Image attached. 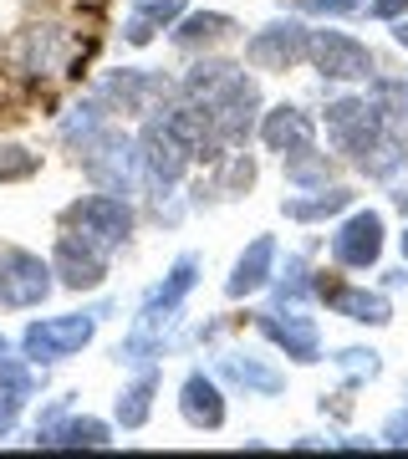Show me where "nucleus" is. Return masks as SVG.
<instances>
[{"mask_svg": "<svg viewBox=\"0 0 408 459\" xmlns=\"http://www.w3.org/2000/svg\"><path fill=\"white\" fill-rule=\"evenodd\" d=\"M317 296H322L337 316L358 322V327H388V322H393V301H388V296L368 291V286H352V281H343V286H326V281H317Z\"/></svg>", "mask_w": 408, "mask_h": 459, "instance_id": "nucleus-15", "label": "nucleus"}, {"mask_svg": "<svg viewBox=\"0 0 408 459\" xmlns=\"http://www.w3.org/2000/svg\"><path fill=\"white\" fill-rule=\"evenodd\" d=\"M189 164H195V148L184 143L179 133L153 113L148 117V128L138 133V169H143V184L159 199H169L174 189H179V179L189 174Z\"/></svg>", "mask_w": 408, "mask_h": 459, "instance_id": "nucleus-1", "label": "nucleus"}, {"mask_svg": "<svg viewBox=\"0 0 408 459\" xmlns=\"http://www.w3.org/2000/svg\"><path fill=\"white\" fill-rule=\"evenodd\" d=\"M5 352H11V337H5V332H0V358H5Z\"/></svg>", "mask_w": 408, "mask_h": 459, "instance_id": "nucleus-37", "label": "nucleus"}, {"mask_svg": "<svg viewBox=\"0 0 408 459\" xmlns=\"http://www.w3.org/2000/svg\"><path fill=\"white\" fill-rule=\"evenodd\" d=\"M62 225L82 230L87 240H98L108 250H117L133 235V204H128V195H108V189L102 195H82L62 210Z\"/></svg>", "mask_w": 408, "mask_h": 459, "instance_id": "nucleus-4", "label": "nucleus"}, {"mask_svg": "<svg viewBox=\"0 0 408 459\" xmlns=\"http://www.w3.org/2000/svg\"><path fill=\"white\" fill-rule=\"evenodd\" d=\"M36 444H47V449H108L113 444V429L102 424V419H41L36 424Z\"/></svg>", "mask_w": 408, "mask_h": 459, "instance_id": "nucleus-19", "label": "nucleus"}, {"mask_svg": "<svg viewBox=\"0 0 408 459\" xmlns=\"http://www.w3.org/2000/svg\"><path fill=\"white\" fill-rule=\"evenodd\" d=\"M271 276H276V235H256V240H250V250H245L240 261H235V271H230L225 296H230V301L256 296V291H265V286H271Z\"/></svg>", "mask_w": 408, "mask_h": 459, "instance_id": "nucleus-17", "label": "nucleus"}, {"mask_svg": "<svg viewBox=\"0 0 408 459\" xmlns=\"http://www.w3.org/2000/svg\"><path fill=\"white\" fill-rule=\"evenodd\" d=\"M0 388H5V394L31 398L36 394V373L26 368V362H16V358H0Z\"/></svg>", "mask_w": 408, "mask_h": 459, "instance_id": "nucleus-30", "label": "nucleus"}, {"mask_svg": "<svg viewBox=\"0 0 408 459\" xmlns=\"http://www.w3.org/2000/svg\"><path fill=\"white\" fill-rule=\"evenodd\" d=\"M358 164V174H368V179H398L408 169V133H404V123H388V128L373 138V148L362 153V159H352Z\"/></svg>", "mask_w": 408, "mask_h": 459, "instance_id": "nucleus-20", "label": "nucleus"}, {"mask_svg": "<svg viewBox=\"0 0 408 459\" xmlns=\"http://www.w3.org/2000/svg\"><path fill=\"white\" fill-rule=\"evenodd\" d=\"M383 444H393V449H408V403L404 409H393L388 419H383V434H378Z\"/></svg>", "mask_w": 408, "mask_h": 459, "instance_id": "nucleus-31", "label": "nucleus"}, {"mask_svg": "<svg viewBox=\"0 0 408 459\" xmlns=\"http://www.w3.org/2000/svg\"><path fill=\"white\" fill-rule=\"evenodd\" d=\"M214 164H220V174H214L210 189L220 199H235V195H245V189L256 184V159H250V153H220Z\"/></svg>", "mask_w": 408, "mask_h": 459, "instance_id": "nucleus-26", "label": "nucleus"}, {"mask_svg": "<svg viewBox=\"0 0 408 459\" xmlns=\"http://www.w3.org/2000/svg\"><path fill=\"white\" fill-rule=\"evenodd\" d=\"M256 332H261L271 347H281L291 362L311 368V362H322V337H317V322L301 316V307H271V312H256Z\"/></svg>", "mask_w": 408, "mask_h": 459, "instance_id": "nucleus-11", "label": "nucleus"}, {"mask_svg": "<svg viewBox=\"0 0 408 459\" xmlns=\"http://www.w3.org/2000/svg\"><path fill=\"white\" fill-rule=\"evenodd\" d=\"M307 62H311V72H322L326 82H368L373 77V51L352 31H326V26L311 31Z\"/></svg>", "mask_w": 408, "mask_h": 459, "instance_id": "nucleus-7", "label": "nucleus"}, {"mask_svg": "<svg viewBox=\"0 0 408 459\" xmlns=\"http://www.w3.org/2000/svg\"><path fill=\"white\" fill-rule=\"evenodd\" d=\"M383 286H388V291H408V265H404V271H388Z\"/></svg>", "mask_w": 408, "mask_h": 459, "instance_id": "nucleus-35", "label": "nucleus"}, {"mask_svg": "<svg viewBox=\"0 0 408 459\" xmlns=\"http://www.w3.org/2000/svg\"><path fill=\"white\" fill-rule=\"evenodd\" d=\"M214 373L230 377L245 394H261V398H276L286 388V373H281L276 362L256 358V352H214Z\"/></svg>", "mask_w": 408, "mask_h": 459, "instance_id": "nucleus-16", "label": "nucleus"}, {"mask_svg": "<svg viewBox=\"0 0 408 459\" xmlns=\"http://www.w3.org/2000/svg\"><path fill=\"white\" fill-rule=\"evenodd\" d=\"M51 291H56L51 261H41V255H31V250H21V246L0 250V307H5V312L41 307Z\"/></svg>", "mask_w": 408, "mask_h": 459, "instance_id": "nucleus-5", "label": "nucleus"}, {"mask_svg": "<svg viewBox=\"0 0 408 459\" xmlns=\"http://www.w3.org/2000/svg\"><path fill=\"white\" fill-rule=\"evenodd\" d=\"M256 113H261V87H256V77H245V66L225 82V92L204 108L210 133H214L220 148H245L250 143V133H256V123H261Z\"/></svg>", "mask_w": 408, "mask_h": 459, "instance_id": "nucleus-3", "label": "nucleus"}, {"mask_svg": "<svg viewBox=\"0 0 408 459\" xmlns=\"http://www.w3.org/2000/svg\"><path fill=\"white\" fill-rule=\"evenodd\" d=\"M235 36V21L225 16V11H199V16H179L174 21V47L195 51V47H220V41H230Z\"/></svg>", "mask_w": 408, "mask_h": 459, "instance_id": "nucleus-23", "label": "nucleus"}, {"mask_svg": "<svg viewBox=\"0 0 408 459\" xmlns=\"http://www.w3.org/2000/svg\"><path fill=\"white\" fill-rule=\"evenodd\" d=\"M332 362H337L352 383H373V377H383V352H373V347H343Z\"/></svg>", "mask_w": 408, "mask_h": 459, "instance_id": "nucleus-27", "label": "nucleus"}, {"mask_svg": "<svg viewBox=\"0 0 408 459\" xmlns=\"http://www.w3.org/2000/svg\"><path fill=\"white\" fill-rule=\"evenodd\" d=\"M368 0H301L296 11H307V16H347V11H362Z\"/></svg>", "mask_w": 408, "mask_h": 459, "instance_id": "nucleus-32", "label": "nucleus"}, {"mask_svg": "<svg viewBox=\"0 0 408 459\" xmlns=\"http://www.w3.org/2000/svg\"><path fill=\"white\" fill-rule=\"evenodd\" d=\"M393 36H398V47H408V21H393Z\"/></svg>", "mask_w": 408, "mask_h": 459, "instance_id": "nucleus-36", "label": "nucleus"}, {"mask_svg": "<svg viewBox=\"0 0 408 459\" xmlns=\"http://www.w3.org/2000/svg\"><path fill=\"white\" fill-rule=\"evenodd\" d=\"M398 246H404V261H408V230H404V235H398Z\"/></svg>", "mask_w": 408, "mask_h": 459, "instance_id": "nucleus-38", "label": "nucleus"}, {"mask_svg": "<svg viewBox=\"0 0 408 459\" xmlns=\"http://www.w3.org/2000/svg\"><path fill=\"white\" fill-rule=\"evenodd\" d=\"M36 169H41V159H36L31 148H21V143H0V184H21V179H31Z\"/></svg>", "mask_w": 408, "mask_h": 459, "instance_id": "nucleus-29", "label": "nucleus"}, {"mask_svg": "<svg viewBox=\"0 0 408 459\" xmlns=\"http://www.w3.org/2000/svg\"><path fill=\"white\" fill-rule=\"evenodd\" d=\"M108 261H113V250L87 240L82 230H66L51 246V271H56V286H66V291H98L108 281Z\"/></svg>", "mask_w": 408, "mask_h": 459, "instance_id": "nucleus-6", "label": "nucleus"}, {"mask_svg": "<svg viewBox=\"0 0 408 459\" xmlns=\"http://www.w3.org/2000/svg\"><path fill=\"white\" fill-rule=\"evenodd\" d=\"M21 409H26V398H21V394H5V388H0V439H5L11 429H16Z\"/></svg>", "mask_w": 408, "mask_h": 459, "instance_id": "nucleus-33", "label": "nucleus"}, {"mask_svg": "<svg viewBox=\"0 0 408 459\" xmlns=\"http://www.w3.org/2000/svg\"><path fill=\"white\" fill-rule=\"evenodd\" d=\"M98 322H102V307L92 312H66V316H41L31 327L21 332V352L31 362H62V358H77L82 347L98 337Z\"/></svg>", "mask_w": 408, "mask_h": 459, "instance_id": "nucleus-2", "label": "nucleus"}, {"mask_svg": "<svg viewBox=\"0 0 408 459\" xmlns=\"http://www.w3.org/2000/svg\"><path fill=\"white\" fill-rule=\"evenodd\" d=\"M179 16H184V0H138V11L123 21V41L128 47H148L159 31H174Z\"/></svg>", "mask_w": 408, "mask_h": 459, "instance_id": "nucleus-21", "label": "nucleus"}, {"mask_svg": "<svg viewBox=\"0 0 408 459\" xmlns=\"http://www.w3.org/2000/svg\"><path fill=\"white\" fill-rule=\"evenodd\" d=\"M66 56H72V36H66L56 21H41V26H31V31L21 36L16 72L21 77H56L66 66Z\"/></svg>", "mask_w": 408, "mask_h": 459, "instance_id": "nucleus-13", "label": "nucleus"}, {"mask_svg": "<svg viewBox=\"0 0 408 459\" xmlns=\"http://www.w3.org/2000/svg\"><path fill=\"white\" fill-rule=\"evenodd\" d=\"M98 98L113 113H159L174 98V82L159 72H143V66H123V72H108L98 82Z\"/></svg>", "mask_w": 408, "mask_h": 459, "instance_id": "nucleus-10", "label": "nucleus"}, {"mask_svg": "<svg viewBox=\"0 0 408 459\" xmlns=\"http://www.w3.org/2000/svg\"><path fill=\"white\" fill-rule=\"evenodd\" d=\"M332 261L343 271H373L383 261V214L352 210L343 225L332 230Z\"/></svg>", "mask_w": 408, "mask_h": 459, "instance_id": "nucleus-12", "label": "nucleus"}, {"mask_svg": "<svg viewBox=\"0 0 408 459\" xmlns=\"http://www.w3.org/2000/svg\"><path fill=\"white\" fill-rule=\"evenodd\" d=\"M271 286H276V307H307L317 296V276H311L307 255H286V271H276Z\"/></svg>", "mask_w": 408, "mask_h": 459, "instance_id": "nucleus-25", "label": "nucleus"}, {"mask_svg": "<svg viewBox=\"0 0 408 459\" xmlns=\"http://www.w3.org/2000/svg\"><path fill=\"white\" fill-rule=\"evenodd\" d=\"M368 11H373L378 21H398L408 11V0H368Z\"/></svg>", "mask_w": 408, "mask_h": 459, "instance_id": "nucleus-34", "label": "nucleus"}, {"mask_svg": "<svg viewBox=\"0 0 408 459\" xmlns=\"http://www.w3.org/2000/svg\"><path fill=\"white\" fill-rule=\"evenodd\" d=\"M352 199H358V195H352L347 184H322V189H311L307 199H286L281 214L296 220V225H317V220H332V214L352 210Z\"/></svg>", "mask_w": 408, "mask_h": 459, "instance_id": "nucleus-22", "label": "nucleus"}, {"mask_svg": "<svg viewBox=\"0 0 408 459\" xmlns=\"http://www.w3.org/2000/svg\"><path fill=\"white\" fill-rule=\"evenodd\" d=\"M179 413L189 429H225V394L210 373H189L179 383Z\"/></svg>", "mask_w": 408, "mask_h": 459, "instance_id": "nucleus-18", "label": "nucleus"}, {"mask_svg": "<svg viewBox=\"0 0 408 459\" xmlns=\"http://www.w3.org/2000/svg\"><path fill=\"white\" fill-rule=\"evenodd\" d=\"M153 394H159V368H143V373L117 394V424L123 429H143L148 413H153Z\"/></svg>", "mask_w": 408, "mask_h": 459, "instance_id": "nucleus-24", "label": "nucleus"}, {"mask_svg": "<svg viewBox=\"0 0 408 459\" xmlns=\"http://www.w3.org/2000/svg\"><path fill=\"white\" fill-rule=\"evenodd\" d=\"M261 138H265L271 153H281V159H301V153L317 148V123H311L307 108H296V102H276V108L261 117Z\"/></svg>", "mask_w": 408, "mask_h": 459, "instance_id": "nucleus-14", "label": "nucleus"}, {"mask_svg": "<svg viewBox=\"0 0 408 459\" xmlns=\"http://www.w3.org/2000/svg\"><path fill=\"white\" fill-rule=\"evenodd\" d=\"M199 271H204V261H199L195 250H184L179 261L169 265V276L159 281V286H148V296L138 301V316H133V327H148V332H163L174 316H179L184 296L199 286Z\"/></svg>", "mask_w": 408, "mask_h": 459, "instance_id": "nucleus-8", "label": "nucleus"}, {"mask_svg": "<svg viewBox=\"0 0 408 459\" xmlns=\"http://www.w3.org/2000/svg\"><path fill=\"white\" fill-rule=\"evenodd\" d=\"M307 47H311L307 26L296 16H281V21H265L261 31L245 41V62L261 66V72H291V66L307 62Z\"/></svg>", "mask_w": 408, "mask_h": 459, "instance_id": "nucleus-9", "label": "nucleus"}, {"mask_svg": "<svg viewBox=\"0 0 408 459\" xmlns=\"http://www.w3.org/2000/svg\"><path fill=\"white\" fill-rule=\"evenodd\" d=\"M286 179L301 184V189H322L326 179H332V164H326V153H301V159H286Z\"/></svg>", "mask_w": 408, "mask_h": 459, "instance_id": "nucleus-28", "label": "nucleus"}]
</instances>
